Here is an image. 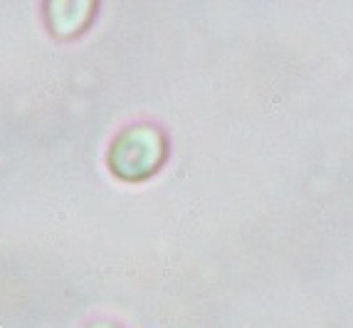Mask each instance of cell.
<instances>
[{"instance_id":"obj_3","label":"cell","mask_w":353,"mask_h":328,"mask_svg":"<svg viewBox=\"0 0 353 328\" xmlns=\"http://www.w3.org/2000/svg\"><path fill=\"white\" fill-rule=\"evenodd\" d=\"M87 328H121L119 323H112V321H94V323H89Z\"/></svg>"},{"instance_id":"obj_2","label":"cell","mask_w":353,"mask_h":328,"mask_svg":"<svg viewBox=\"0 0 353 328\" xmlns=\"http://www.w3.org/2000/svg\"><path fill=\"white\" fill-rule=\"evenodd\" d=\"M45 10H48L45 15L52 35L74 37L92 23L97 6L94 3H48Z\"/></svg>"},{"instance_id":"obj_1","label":"cell","mask_w":353,"mask_h":328,"mask_svg":"<svg viewBox=\"0 0 353 328\" xmlns=\"http://www.w3.org/2000/svg\"><path fill=\"white\" fill-rule=\"evenodd\" d=\"M168 158V139L153 123H134L112 141L106 163L114 176L126 183H141L156 176Z\"/></svg>"}]
</instances>
